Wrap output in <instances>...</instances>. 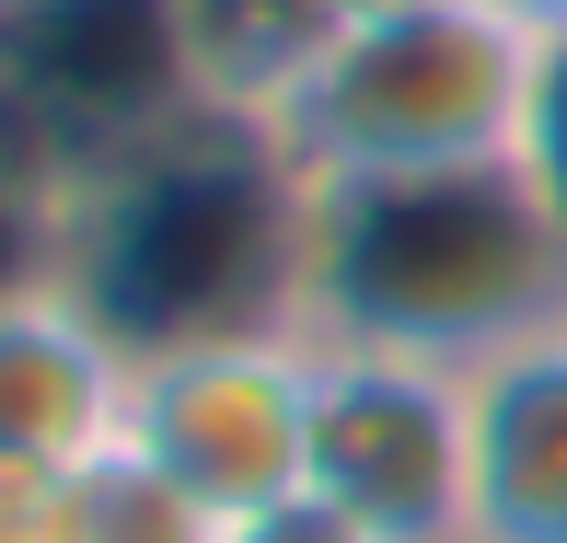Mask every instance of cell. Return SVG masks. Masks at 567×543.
I'll list each match as a JSON object with an SVG mask.
<instances>
[{
    "label": "cell",
    "instance_id": "obj_1",
    "mask_svg": "<svg viewBox=\"0 0 567 543\" xmlns=\"http://www.w3.org/2000/svg\"><path fill=\"white\" fill-rule=\"evenodd\" d=\"M313 174L255 105H186L59 186V301L116 335V358H174L220 335L301 324Z\"/></svg>",
    "mask_w": 567,
    "mask_h": 543
},
{
    "label": "cell",
    "instance_id": "obj_2",
    "mask_svg": "<svg viewBox=\"0 0 567 543\" xmlns=\"http://www.w3.org/2000/svg\"><path fill=\"white\" fill-rule=\"evenodd\" d=\"M567 324V220L522 163H429V174H337L301 231V335L382 347L429 370L522 347Z\"/></svg>",
    "mask_w": 567,
    "mask_h": 543
},
{
    "label": "cell",
    "instance_id": "obj_3",
    "mask_svg": "<svg viewBox=\"0 0 567 543\" xmlns=\"http://www.w3.org/2000/svg\"><path fill=\"white\" fill-rule=\"evenodd\" d=\"M533 93V35L486 0L429 12H359L313 70L267 105L313 186L337 174H429V163H509Z\"/></svg>",
    "mask_w": 567,
    "mask_h": 543
},
{
    "label": "cell",
    "instance_id": "obj_4",
    "mask_svg": "<svg viewBox=\"0 0 567 543\" xmlns=\"http://www.w3.org/2000/svg\"><path fill=\"white\" fill-rule=\"evenodd\" d=\"M186 105H209L186 0H0V150L35 186H82Z\"/></svg>",
    "mask_w": 567,
    "mask_h": 543
},
{
    "label": "cell",
    "instance_id": "obj_5",
    "mask_svg": "<svg viewBox=\"0 0 567 543\" xmlns=\"http://www.w3.org/2000/svg\"><path fill=\"white\" fill-rule=\"evenodd\" d=\"M116 451H140L174 498H197L209 521L290 498L301 451H313V335H220V347L127 358V428Z\"/></svg>",
    "mask_w": 567,
    "mask_h": 543
},
{
    "label": "cell",
    "instance_id": "obj_6",
    "mask_svg": "<svg viewBox=\"0 0 567 543\" xmlns=\"http://www.w3.org/2000/svg\"><path fill=\"white\" fill-rule=\"evenodd\" d=\"M301 485L371 543H463L475 521V417L463 370L382 347H313V451Z\"/></svg>",
    "mask_w": 567,
    "mask_h": 543
},
{
    "label": "cell",
    "instance_id": "obj_7",
    "mask_svg": "<svg viewBox=\"0 0 567 543\" xmlns=\"http://www.w3.org/2000/svg\"><path fill=\"white\" fill-rule=\"evenodd\" d=\"M127 428L116 335L59 290L0 301V474H82Z\"/></svg>",
    "mask_w": 567,
    "mask_h": 543
},
{
    "label": "cell",
    "instance_id": "obj_8",
    "mask_svg": "<svg viewBox=\"0 0 567 543\" xmlns=\"http://www.w3.org/2000/svg\"><path fill=\"white\" fill-rule=\"evenodd\" d=\"M475 417V521L463 543H567V324L463 370Z\"/></svg>",
    "mask_w": 567,
    "mask_h": 543
},
{
    "label": "cell",
    "instance_id": "obj_9",
    "mask_svg": "<svg viewBox=\"0 0 567 543\" xmlns=\"http://www.w3.org/2000/svg\"><path fill=\"white\" fill-rule=\"evenodd\" d=\"M348 0H186V46H197V82L220 105H255L267 116L324 46L348 35Z\"/></svg>",
    "mask_w": 567,
    "mask_h": 543
},
{
    "label": "cell",
    "instance_id": "obj_10",
    "mask_svg": "<svg viewBox=\"0 0 567 543\" xmlns=\"http://www.w3.org/2000/svg\"><path fill=\"white\" fill-rule=\"evenodd\" d=\"M220 521L197 498H174L140 451H105L70 474V509H59V543H209Z\"/></svg>",
    "mask_w": 567,
    "mask_h": 543
},
{
    "label": "cell",
    "instance_id": "obj_11",
    "mask_svg": "<svg viewBox=\"0 0 567 543\" xmlns=\"http://www.w3.org/2000/svg\"><path fill=\"white\" fill-rule=\"evenodd\" d=\"M23 290H59V186H35L0 150V301Z\"/></svg>",
    "mask_w": 567,
    "mask_h": 543
},
{
    "label": "cell",
    "instance_id": "obj_12",
    "mask_svg": "<svg viewBox=\"0 0 567 543\" xmlns=\"http://www.w3.org/2000/svg\"><path fill=\"white\" fill-rule=\"evenodd\" d=\"M509 163L533 174V197L567 220V35H533V93H522V150Z\"/></svg>",
    "mask_w": 567,
    "mask_h": 543
},
{
    "label": "cell",
    "instance_id": "obj_13",
    "mask_svg": "<svg viewBox=\"0 0 567 543\" xmlns=\"http://www.w3.org/2000/svg\"><path fill=\"white\" fill-rule=\"evenodd\" d=\"M209 543H371L348 521V509H324L313 485H290V498H267V509H244V521H220Z\"/></svg>",
    "mask_w": 567,
    "mask_h": 543
},
{
    "label": "cell",
    "instance_id": "obj_14",
    "mask_svg": "<svg viewBox=\"0 0 567 543\" xmlns=\"http://www.w3.org/2000/svg\"><path fill=\"white\" fill-rule=\"evenodd\" d=\"M498 23H522V35H567V0H486Z\"/></svg>",
    "mask_w": 567,
    "mask_h": 543
},
{
    "label": "cell",
    "instance_id": "obj_15",
    "mask_svg": "<svg viewBox=\"0 0 567 543\" xmlns=\"http://www.w3.org/2000/svg\"><path fill=\"white\" fill-rule=\"evenodd\" d=\"M348 12H429V0H348Z\"/></svg>",
    "mask_w": 567,
    "mask_h": 543
}]
</instances>
